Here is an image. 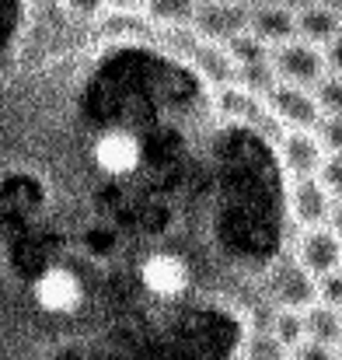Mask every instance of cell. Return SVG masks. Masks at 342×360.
I'll list each match as a JSON object with an SVG mask.
<instances>
[{
	"label": "cell",
	"mask_w": 342,
	"mask_h": 360,
	"mask_svg": "<svg viewBox=\"0 0 342 360\" xmlns=\"http://www.w3.org/2000/svg\"><path fill=\"white\" fill-rule=\"evenodd\" d=\"M269 67L276 70V77L283 84H297V88H315L329 70V53L315 42H304V39H287V42H276L269 46Z\"/></svg>",
	"instance_id": "obj_1"
},
{
	"label": "cell",
	"mask_w": 342,
	"mask_h": 360,
	"mask_svg": "<svg viewBox=\"0 0 342 360\" xmlns=\"http://www.w3.org/2000/svg\"><path fill=\"white\" fill-rule=\"evenodd\" d=\"M290 214L301 228H318V224H329L336 228L339 224V196H332L315 175H304V179H294V189H290Z\"/></svg>",
	"instance_id": "obj_2"
},
{
	"label": "cell",
	"mask_w": 342,
	"mask_h": 360,
	"mask_svg": "<svg viewBox=\"0 0 342 360\" xmlns=\"http://www.w3.org/2000/svg\"><path fill=\"white\" fill-rule=\"evenodd\" d=\"M294 262L301 269H308L315 280L342 269V241H339V228H329V224H318V228H301V238L294 248Z\"/></svg>",
	"instance_id": "obj_3"
},
{
	"label": "cell",
	"mask_w": 342,
	"mask_h": 360,
	"mask_svg": "<svg viewBox=\"0 0 342 360\" xmlns=\"http://www.w3.org/2000/svg\"><path fill=\"white\" fill-rule=\"evenodd\" d=\"M91 158L98 165V172L122 179V175H133L143 161V140L133 133V129H105L95 147H91Z\"/></svg>",
	"instance_id": "obj_4"
},
{
	"label": "cell",
	"mask_w": 342,
	"mask_h": 360,
	"mask_svg": "<svg viewBox=\"0 0 342 360\" xmlns=\"http://www.w3.org/2000/svg\"><path fill=\"white\" fill-rule=\"evenodd\" d=\"M189 280H192V273H189L185 259L175 255V252H154V255H147L143 266H140V283H143L147 294L157 297V301L182 297V294L189 290Z\"/></svg>",
	"instance_id": "obj_5"
},
{
	"label": "cell",
	"mask_w": 342,
	"mask_h": 360,
	"mask_svg": "<svg viewBox=\"0 0 342 360\" xmlns=\"http://www.w3.org/2000/svg\"><path fill=\"white\" fill-rule=\"evenodd\" d=\"M262 105L283 129H315V122L322 120V112L311 98V88H297V84H283V81L262 98Z\"/></svg>",
	"instance_id": "obj_6"
},
{
	"label": "cell",
	"mask_w": 342,
	"mask_h": 360,
	"mask_svg": "<svg viewBox=\"0 0 342 360\" xmlns=\"http://www.w3.org/2000/svg\"><path fill=\"white\" fill-rule=\"evenodd\" d=\"M81 301H84V283L67 266H49L35 280V304L46 315H70L81 308Z\"/></svg>",
	"instance_id": "obj_7"
},
{
	"label": "cell",
	"mask_w": 342,
	"mask_h": 360,
	"mask_svg": "<svg viewBox=\"0 0 342 360\" xmlns=\"http://www.w3.org/2000/svg\"><path fill=\"white\" fill-rule=\"evenodd\" d=\"M248 21V11L241 4H230V0H199L196 7V18H192V32L210 39V42H224L228 35L241 32Z\"/></svg>",
	"instance_id": "obj_8"
},
{
	"label": "cell",
	"mask_w": 342,
	"mask_h": 360,
	"mask_svg": "<svg viewBox=\"0 0 342 360\" xmlns=\"http://www.w3.org/2000/svg\"><path fill=\"white\" fill-rule=\"evenodd\" d=\"M269 297L276 308H297L304 311L308 304H315V276L308 269H301L297 262L276 266L269 276Z\"/></svg>",
	"instance_id": "obj_9"
},
{
	"label": "cell",
	"mask_w": 342,
	"mask_h": 360,
	"mask_svg": "<svg viewBox=\"0 0 342 360\" xmlns=\"http://www.w3.org/2000/svg\"><path fill=\"white\" fill-rule=\"evenodd\" d=\"M325 154L329 150L318 143V136L311 129H283V136H279V161L294 179L315 175V168Z\"/></svg>",
	"instance_id": "obj_10"
},
{
	"label": "cell",
	"mask_w": 342,
	"mask_h": 360,
	"mask_svg": "<svg viewBox=\"0 0 342 360\" xmlns=\"http://www.w3.org/2000/svg\"><path fill=\"white\" fill-rule=\"evenodd\" d=\"M339 11L322 4V0H311L304 4L301 11H294V28H297V39L304 42H315V46H336L339 42Z\"/></svg>",
	"instance_id": "obj_11"
},
{
	"label": "cell",
	"mask_w": 342,
	"mask_h": 360,
	"mask_svg": "<svg viewBox=\"0 0 342 360\" xmlns=\"http://www.w3.org/2000/svg\"><path fill=\"white\" fill-rule=\"evenodd\" d=\"M244 28L251 35H258L265 46H276V42H287L297 35L294 28V11L283 7V4H265V7H255L244 21Z\"/></svg>",
	"instance_id": "obj_12"
},
{
	"label": "cell",
	"mask_w": 342,
	"mask_h": 360,
	"mask_svg": "<svg viewBox=\"0 0 342 360\" xmlns=\"http://www.w3.org/2000/svg\"><path fill=\"white\" fill-rule=\"evenodd\" d=\"M301 315H304V336H308V340H318V343H332V347H339V340H342L339 308L315 301V304H308Z\"/></svg>",
	"instance_id": "obj_13"
},
{
	"label": "cell",
	"mask_w": 342,
	"mask_h": 360,
	"mask_svg": "<svg viewBox=\"0 0 342 360\" xmlns=\"http://www.w3.org/2000/svg\"><path fill=\"white\" fill-rule=\"evenodd\" d=\"M199 0H143V11L161 28H189Z\"/></svg>",
	"instance_id": "obj_14"
},
{
	"label": "cell",
	"mask_w": 342,
	"mask_h": 360,
	"mask_svg": "<svg viewBox=\"0 0 342 360\" xmlns=\"http://www.w3.org/2000/svg\"><path fill=\"white\" fill-rule=\"evenodd\" d=\"M265 333H269L283 350H290V347H297V343L304 340V315H301L297 308H276V304H272V315H269Z\"/></svg>",
	"instance_id": "obj_15"
},
{
	"label": "cell",
	"mask_w": 342,
	"mask_h": 360,
	"mask_svg": "<svg viewBox=\"0 0 342 360\" xmlns=\"http://www.w3.org/2000/svg\"><path fill=\"white\" fill-rule=\"evenodd\" d=\"M221 49L228 53V60L234 67H244V63H258V60H269V46L258 39V35H251L248 28H241V32H234L228 35L224 42H221Z\"/></svg>",
	"instance_id": "obj_16"
},
{
	"label": "cell",
	"mask_w": 342,
	"mask_h": 360,
	"mask_svg": "<svg viewBox=\"0 0 342 360\" xmlns=\"http://www.w3.org/2000/svg\"><path fill=\"white\" fill-rule=\"evenodd\" d=\"M234 84H237L241 91L255 95V98H265V95L279 84V77H276V70L269 67V60H258V63L234 67Z\"/></svg>",
	"instance_id": "obj_17"
},
{
	"label": "cell",
	"mask_w": 342,
	"mask_h": 360,
	"mask_svg": "<svg viewBox=\"0 0 342 360\" xmlns=\"http://www.w3.org/2000/svg\"><path fill=\"white\" fill-rule=\"evenodd\" d=\"M192 53H196V63H199L203 77H210L217 84H234V63L228 60V53L221 46L206 42V46H196Z\"/></svg>",
	"instance_id": "obj_18"
},
{
	"label": "cell",
	"mask_w": 342,
	"mask_h": 360,
	"mask_svg": "<svg viewBox=\"0 0 342 360\" xmlns=\"http://www.w3.org/2000/svg\"><path fill=\"white\" fill-rule=\"evenodd\" d=\"M224 112H228L230 120L237 122H258L262 116H265V105H262V98H255V95H248V91H241L237 84L230 88V91H224Z\"/></svg>",
	"instance_id": "obj_19"
},
{
	"label": "cell",
	"mask_w": 342,
	"mask_h": 360,
	"mask_svg": "<svg viewBox=\"0 0 342 360\" xmlns=\"http://www.w3.org/2000/svg\"><path fill=\"white\" fill-rule=\"evenodd\" d=\"M311 98L318 105L322 116H342V77L339 70H329L315 88H311Z\"/></svg>",
	"instance_id": "obj_20"
},
{
	"label": "cell",
	"mask_w": 342,
	"mask_h": 360,
	"mask_svg": "<svg viewBox=\"0 0 342 360\" xmlns=\"http://www.w3.org/2000/svg\"><path fill=\"white\" fill-rule=\"evenodd\" d=\"M315 179H318L332 196H339V189H342V158H339V150H329V154L318 161Z\"/></svg>",
	"instance_id": "obj_21"
},
{
	"label": "cell",
	"mask_w": 342,
	"mask_h": 360,
	"mask_svg": "<svg viewBox=\"0 0 342 360\" xmlns=\"http://www.w3.org/2000/svg\"><path fill=\"white\" fill-rule=\"evenodd\" d=\"M287 360H339V347L332 343H318V340H301L297 347L287 350Z\"/></svg>",
	"instance_id": "obj_22"
},
{
	"label": "cell",
	"mask_w": 342,
	"mask_h": 360,
	"mask_svg": "<svg viewBox=\"0 0 342 360\" xmlns=\"http://www.w3.org/2000/svg\"><path fill=\"white\" fill-rule=\"evenodd\" d=\"M315 301L342 308V269H332V273H325V276L315 280Z\"/></svg>",
	"instance_id": "obj_23"
},
{
	"label": "cell",
	"mask_w": 342,
	"mask_h": 360,
	"mask_svg": "<svg viewBox=\"0 0 342 360\" xmlns=\"http://www.w3.org/2000/svg\"><path fill=\"white\" fill-rule=\"evenodd\" d=\"M244 360H287V350L269 333H258V340H251V347L244 350Z\"/></svg>",
	"instance_id": "obj_24"
},
{
	"label": "cell",
	"mask_w": 342,
	"mask_h": 360,
	"mask_svg": "<svg viewBox=\"0 0 342 360\" xmlns=\"http://www.w3.org/2000/svg\"><path fill=\"white\" fill-rule=\"evenodd\" d=\"M67 4V11L74 14V18H81V21H91V18H102L105 14V0H63Z\"/></svg>",
	"instance_id": "obj_25"
},
{
	"label": "cell",
	"mask_w": 342,
	"mask_h": 360,
	"mask_svg": "<svg viewBox=\"0 0 342 360\" xmlns=\"http://www.w3.org/2000/svg\"><path fill=\"white\" fill-rule=\"evenodd\" d=\"M109 7H115V11H140L143 7V0H105Z\"/></svg>",
	"instance_id": "obj_26"
}]
</instances>
